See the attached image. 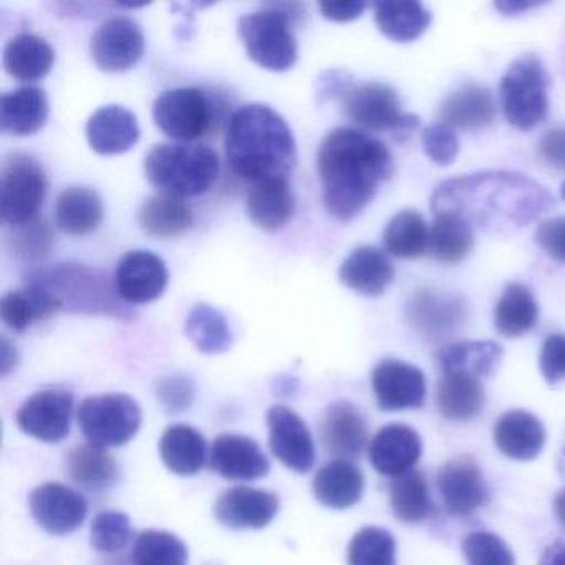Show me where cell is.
Instances as JSON below:
<instances>
[{"label":"cell","instance_id":"obj_53","mask_svg":"<svg viewBox=\"0 0 565 565\" xmlns=\"http://www.w3.org/2000/svg\"><path fill=\"white\" fill-rule=\"evenodd\" d=\"M535 243L557 263L565 264V216L542 221L535 231Z\"/></svg>","mask_w":565,"mask_h":565},{"label":"cell","instance_id":"obj_43","mask_svg":"<svg viewBox=\"0 0 565 565\" xmlns=\"http://www.w3.org/2000/svg\"><path fill=\"white\" fill-rule=\"evenodd\" d=\"M390 505L393 514L405 524H419L433 512L428 481L419 471H409L390 484Z\"/></svg>","mask_w":565,"mask_h":565},{"label":"cell","instance_id":"obj_46","mask_svg":"<svg viewBox=\"0 0 565 565\" xmlns=\"http://www.w3.org/2000/svg\"><path fill=\"white\" fill-rule=\"evenodd\" d=\"M349 565H396V541L382 527H363L353 535L347 552Z\"/></svg>","mask_w":565,"mask_h":565},{"label":"cell","instance_id":"obj_48","mask_svg":"<svg viewBox=\"0 0 565 565\" xmlns=\"http://www.w3.org/2000/svg\"><path fill=\"white\" fill-rule=\"evenodd\" d=\"M8 244L14 256L21 257V259L38 260L51 254L52 247H54V234L44 220L34 217L28 223L12 226Z\"/></svg>","mask_w":565,"mask_h":565},{"label":"cell","instance_id":"obj_24","mask_svg":"<svg viewBox=\"0 0 565 565\" xmlns=\"http://www.w3.org/2000/svg\"><path fill=\"white\" fill-rule=\"evenodd\" d=\"M85 131L92 150L104 157L127 153L140 140L137 117L120 105L98 108L88 118Z\"/></svg>","mask_w":565,"mask_h":565},{"label":"cell","instance_id":"obj_19","mask_svg":"<svg viewBox=\"0 0 565 565\" xmlns=\"http://www.w3.org/2000/svg\"><path fill=\"white\" fill-rule=\"evenodd\" d=\"M406 320L422 335L446 339L465 326L468 303L459 296H441L433 290H419L406 303Z\"/></svg>","mask_w":565,"mask_h":565},{"label":"cell","instance_id":"obj_28","mask_svg":"<svg viewBox=\"0 0 565 565\" xmlns=\"http://www.w3.org/2000/svg\"><path fill=\"white\" fill-rule=\"evenodd\" d=\"M441 124L466 131L491 127L495 118L494 98L481 84H465L449 94L439 107Z\"/></svg>","mask_w":565,"mask_h":565},{"label":"cell","instance_id":"obj_5","mask_svg":"<svg viewBox=\"0 0 565 565\" xmlns=\"http://www.w3.org/2000/svg\"><path fill=\"white\" fill-rule=\"evenodd\" d=\"M145 174L158 193L186 200L216 183L220 158L206 145H157L145 158Z\"/></svg>","mask_w":565,"mask_h":565},{"label":"cell","instance_id":"obj_56","mask_svg":"<svg viewBox=\"0 0 565 565\" xmlns=\"http://www.w3.org/2000/svg\"><path fill=\"white\" fill-rule=\"evenodd\" d=\"M365 2H320L319 9L323 18L332 22H352L365 12Z\"/></svg>","mask_w":565,"mask_h":565},{"label":"cell","instance_id":"obj_37","mask_svg":"<svg viewBox=\"0 0 565 565\" xmlns=\"http://www.w3.org/2000/svg\"><path fill=\"white\" fill-rule=\"evenodd\" d=\"M68 475L88 491H105L117 482L120 468L107 448L78 445L65 456Z\"/></svg>","mask_w":565,"mask_h":565},{"label":"cell","instance_id":"obj_7","mask_svg":"<svg viewBox=\"0 0 565 565\" xmlns=\"http://www.w3.org/2000/svg\"><path fill=\"white\" fill-rule=\"evenodd\" d=\"M292 19L274 4H264L253 14L243 15L237 32L250 61L270 72H286L296 65L297 41Z\"/></svg>","mask_w":565,"mask_h":565},{"label":"cell","instance_id":"obj_41","mask_svg":"<svg viewBox=\"0 0 565 565\" xmlns=\"http://www.w3.org/2000/svg\"><path fill=\"white\" fill-rule=\"evenodd\" d=\"M475 247V230L458 214H435L429 230L428 249L443 264H458L469 256Z\"/></svg>","mask_w":565,"mask_h":565},{"label":"cell","instance_id":"obj_49","mask_svg":"<svg viewBox=\"0 0 565 565\" xmlns=\"http://www.w3.org/2000/svg\"><path fill=\"white\" fill-rule=\"evenodd\" d=\"M468 565H515L514 554L499 535L478 531L462 541Z\"/></svg>","mask_w":565,"mask_h":565},{"label":"cell","instance_id":"obj_38","mask_svg":"<svg viewBox=\"0 0 565 565\" xmlns=\"http://www.w3.org/2000/svg\"><path fill=\"white\" fill-rule=\"evenodd\" d=\"M539 322V306L534 292L524 284L505 286L494 309V327L499 335L518 339Z\"/></svg>","mask_w":565,"mask_h":565},{"label":"cell","instance_id":"obj_61","mask_svg":"<svg viewBox=\"0 0 565 565\" xmlns=\"http://www.w3.org/2000/svg\"><path fill=\"white\" fill-rule=\"evenodd\" d=\"M554 514L558 524H561V527L565 531V489L557 492V495L554 498Z\"/></svg>","mask_w":565,"mask_h":565},{"label":"cell","instance_id":"obj_1","mask_svg":"<svg viewBox=\"0 0 565 565\" xmlns=\"http://www.w3.org/2000/svg\"><path fill=\"white\" fill-rule=\"evenodd\" d=\"M555 206L544 186L514 171H482L436 188L433 213H452L489 233L521 230Z\"/></svg>","mask_w":565,"mask_h":565},{"label":"cell","instance_id":"obj_45","mask_svg":"<svg viewBox=\"0 0 565 565\" xmlns=\"http://www.w3.org/2000/svg\"><path fill=\"white\" fill-rule=\"evenodd\" d=\"M135 565H188V547L178 535L167 531L141 532L135 541Z\"/></svg>","mask_w":565,"mask_h":565},{"label":"cell","instance_id":"obj_42","mask_svg":"<svg viewBox=\"0 0 565 565\" xmlns=\"http://www.w3.org/2000/svg\"><path fill=\"white\" fill-rule=\"evenodd\" d=\"M184 332L196 350L206 355L227 352L234 342L227 317L207 303H198L191 309L184 323Z\"/></svg>","mask_w":565,"mask_h":565},{"label":"cell","instance_id":"obj_33","mask_svg":"<svg viewBox=\"0 0 565 565\" xmlns=\"http://www.w3.org/2000/svg\"><path fill=\"white\" fill-rule=\"evenodd\" d=\"M160 456L168 471L178 476L198 475L210 459L206 439L190 425H173L163 433Z\"/></svg>","mask_w":565,"mask_h":565},{"label":"cell","instance_id":"obj_21","mask_svg":"<svg viewBox=\"0 0 565 565\" xmlns=\"http://www.w3.org/2000/svg\"><path fill=\"white\" fill-rule=\"evenodd\" d=\"M279 514V498L264 489L236 486L227 489L214 504L220 524L230 529H264Z\"/></svg>","mask_w":565,"mask_h":565},{"label":"cell","instance_id":"obj_27","mask_svg":"<svg viewBox=\"0 0 565 565\" xmlns=\"http://www.w3.org/2000/svg\"><path fill=\"white\" fill-rule=\"evenodd\" d=\"M495 446L514 461H532L545 445V429L541 419L524 409H512L495 422Z\"/></svg>","mask_w":565,"mask_h":565},{"label":"cell","instance_id":"obj_34","mask_svg":"<svg viewBox=\"0 0 565 565\" xmlns=\"http://www.w3.org/2000/svg\"><path fill=\"white\" fill-rule=\"evenodd\" d=\"M373 15L380 32L390 41L406 44L425 34L433 15L422 2L383 0L373 4Z\"/></svg>","mask_w":565,"mask_h":565},{"label":"cell","instance_id":"obj_14","mask_svg":"<svg viewBox=\"0 0 565 565\" xmlns=\"http://www.w3.org/2000/svg\"><path fill=\"white\" fill-rule=\"evenodd\" d=\"M372 386L376 405L383 412L422 408L428 392L425 373L396 359L382 360L373 369Z\"/></svg>","mask_w":565,"mask_h":565},{"label":"cell","instance_id":"obj_30","mask_svg":"<svg viewBox=\"0 0 565 565\" xmlns=\"http://www.w3.org/2000/svg\"><path fill=\"white\" fill-rule=\"evenodd\" d=\"M313 495L320 504L335 511L353 508L365 491L362 469L352 461L335 459L313 476Z\"/></svg>","mask_w":565,"mask_h":565},{"label":"cell","instance_id":"obj_62","mask_svg":"<svg viewBox=\"0 0 565 565\" xmlns=\"http://www.w3.org/2000/svg\"><path fill=\"white\" fill-rule=\"evenodd\" d=\"M561 196H562V200L565 201V181H564V183H562V186H561Z\"/></svg>","mask_w":565,"mask_h":565},{"label":"cell","instance_id":"obj_51","mask_svg":"<svg viewBox=\"0 0 565 565\" xmlns=\"http://www.w3.org/2000/svg\"><path fill=\"white\" fill-rule=\"evenodd\" d=\"M422 145L426 157L439 167L455 163L458 157L459 141L451 127L445 124H433L422 131Z\"/></svg>","mask_w":565,"mask_h":565},{"label":"cell","instance_id":"obj_52","mask_svg":"<svg viewBox=\"0 0 565 565\" xmlns=\"http://www.w3.org/2000/svg\"><path fill=\"white\" fill-rule=\"evenodd\" d=\"M539 365L548 385H555L565 380V335L554 333L545 339Z\"/></svg>","mask_w":565,"mask_h":565},{"label":"cell","instance_id":"obj_26","mask_svg":"<svg viewBox=\"0 0 565 565\" xmlns=\"http://www.w3.org/2000/svg\"><path fill=\"white\" fill-rule=\"evenodd\" d=\"M343 286L365 297H379L395 277L390 257L379 247L362 246L352 250L339 270Z\"/></svg>","mask_w":565,"mask_h":565},{"label":"cell","instance_id":"obj_29","mask_svg":"<svg viewBox=\"0 0 565 565\" xmlns=\"http://www.w3.org/2000/svg\"><path fill=\"white\" fill-rule=\"evenodd\" d=\"M486 405L481 379L465 373L441 372L436 383V406L448 422H471Z\"/></svg>","mask_w":565,"mask_h":565},{"label":"cell","instance_id":"obj_20","mask_svg":"<svg viewBox=\"0 0 565 565\" xmlns=\"http://www.w3.org/2000/svg\"><path fill=\"white\" fill-rule=\"evenodd\" d=\"M320 439L337 459H359L369 445V423L362 409L350 402L332 403L320 422Z\"/></svg>","mask_w":565,"mask_h":565},{"label":"cell","instance_id":"obj_11","mask_svg":"<svg viewBox=\"0 0 565 565\" xmlns=\"http://www.w3.org/2000/svg\"><path fill=\"white\" fill-rule=\"evenodd\" d=\"M214 105L216 102L200 88H171L154 100V125L173 140H198L216 118Z\"/></svg>","mask_w":565,"mask_h":565},{"label":"cell","instance_id":"obj_4","mask_svg":"<svg viewBox=\"0 0 565 565\" xmlns=\"http://www.w3.org/2000/svg\"><path fill=\"white\" fill-rule=\"evenodd\" d=\"M25 277L28 284L47 290L65 312L134 319V312L118 294L117 284L111 282L107 274L85 264H55L31 270Z\"/></svg>","mask_w":565,"mask_h":565},{"label":"cell","instance_id":"obj_12","mask_svg":"<svg viewBox=\"0 0 565 565\" xmlns=\"http://www.w3.org/2000/svg\"><path fill=\"white\" fill-rule=\"evenodd\" d=\"M436 484L446 512L452 518H469L491 499L488 481L472 456H458L445 462Z\"/></svg>","mask_w":565,"mask_h":565},{"label":"cell","instance_id":"obj_32","mask_svg":"<svg viewBox=\"0 0 565 565\" xmlns=\"http://www.w3.org/2000/svg\"><path fill=\"white\" fill-rule=\"evenodd\" d=\"M104 200L97 190L72 186L62 191L55 204V223L68 236H88L104 220Z\"/></svg>","mask_w":565,"mask_h":565},{"label":"cell","instance_id":"obj_17","mask_svg":"<svg viewBox=\"0 0 565 565\" xmlns=\"http://www.w3.org/2000/svg\"><path fill=\"white\" fill-rule=\"evenodd\" d=\"M143 31L128 18H114L105 22L90 41V55L95 65L108 74L135 67L143 57Z\"/></svg>","mask_w":565,"mask_h":565},{"label":"cell","instance_id":"obj_22","mask_svg":"<svg viewBox=\"0 0 565 565\" xmlns=\"http://www.w3.org/2000/svg\"><path fill=\"white\" fill-rule=\"evenodd\" d=\"M210 466L227 481H257L270 471L266 452L244 435L217 436L211 446Z\"/></svg>","mask_w":565,"mask_h":565},{"label":"cell","instance_id":"obj_2","mask_svg":"<svg viewBox=\"0 0 565 565\" xmlns=\"http://www.w3.org/2000/svg\"><path fill=\"white\" fill-rule=\"evenodd\" d=\"M317 171L327 211L347 223L359 216L372 203L380 184L390 180L393 160L388 148L372 135L340 127L320 143Z\"/></svg>","mask_w":565,"mask_h":565},{"label":"cell","instance_id":"obj_47","mask_svg":"<svg viewBox=\"0 0 565 565\" xmlns=\"http://www.w3.org/2000/svg\"><path fill=\"white\" fill-rule=\"evenodd\" d=\"M131 539V521L125 512L104 511L95 515L90 527V544L102 554H115L127 547Z\"/></svg>","mask_w":565,"mask_h":565},{"label":"cell","instance_id":"obj_16","mask_svg":"<svg viewBox=\"0 0 565 565\" xmlns=\"http://www.w3.org/2000/svg\"><path fill=\"white\" fill-rule=\"evenodd\" d=\"M269 446L274 456L290 471L303 472L316 462V443L303 419L294 409L276 405L267 412Z\"/></svg>","mask_w":565,"mask_h":565},{"label":"cell","instance_id":"obj_18","mask_svg":"<svg viewBox=\"0 0 565 565\" xmlns=\"http://www.w3.org/2000/svg\"><path fill=\"white\" fill-rule=\"evenodd\" d=\"M167 264L150 250H130L118 263L115 284L125 303L143 306L163 296L168 287Z\"/></svg>","mask_w":565,"mask_h":565},{"label":"cell","instance_id":"obj_13","mask_svg":"<svg viewBox=\"0 0 565 565\" xmlns=\"http://www.w3.org/2000/svg\"><path fill=\"white\" fill-rule=\"evenodd\" d=\"M74 393L64 388L39 390L19 408V428L44 443H58L71 433Z\"/></svg>","mask_w":565,"mask_h":565},{"label":"cell","instance_id":"obj_50","mask_svg":"<svg viewBox=\"0 0 565 565\" xmlns=\"http://www.w3.org/2000/svg\"><path fill=\"white\" fill-rule=\"evenodd\" d=\"M154 395L168 413H183L196 398V383L184 373L161 376L154 383Z\"/></svg>","mask_w":565,"mask_h":565},{"label":"cell","instance_id":"obj_9","mask_svg":"<svg viewBox=\"0 0 565 565\" xmlns=\"http://www.w3.org/2000/svg\"><path fill=\"white\" fill-rule=\"evenodd\" d=\"M77 416L88 443L107 449L131 441L143 422L140 405L127 393L88 396Z\"/></svg>","mask_w":565,"mask_h":565},{"label":"cell","instance_id":"obj_35","mask_svg":"<svg viewBox=\"0 0 565 565\" xmlns=\"http://www.w3.org/2000/svg\"><path fill=\"white\" fill-rule=\"evenodd\" d=\"M6 72L21 82H38L52 71L55 52L45 39L35 34H19L4 49Z\"/></svg>","mask_w":565,"mask_h":565},{"label":"cell","instance_id":"obj_3","mask_svg":"<svg viewBox=\"0 0 565 565\" xmlns=\"http://www.w3.org/2000/svg\"><path fill=\"white\" fill-rule=\"evenodd\" d=\"M227 163L244 180L287 178L296 163V138L287 121L269 105H243L227 121Z\"/></svg>","mask_w":565,"mask_h":565},{"label":"cell","instance_id":"obj_57","mask_svg":"<svg viewBox=\"0 0 565 565\" xmlns=\"http://www.w3.org/2000/svg\"><path fill=\"white\" fill-rule=\"evenodd\" d=\"M19 365V352L14 343L9 342L8 339L0 340V375L2 379L14 372Z\"/></svg>","mask_w":565,"mask_h":565},{"label":"cell","instance_id":"obj_39","mask_svg":"<svg viewBox=\"0 0 565 565\" xmlns=\"http://www.w3.org/2000/svg\"><path fill=\"white\" fill-rule=\"evenodd\" d=\"M504 350L492 340H472L458 342L439 350L438 363L441 372L465 373V375H492L501 363Z\"/></svg>","mask_w":565,"mask_h":565},{"label":"cell","instance_id":"obj_15","mask_svg":"<svg viewBox=\"0 0 565 565\" xmlns=\"http://www.w3.org/2000/svg\"><path fill=\"white\" fill-rule=\"evenodd\" d=\"M29 509L35 522L52 535L72 534L88 514L87 499L62 482L35 488L29 495Z\"/></svg>","mask_w":565,"mask_h":565},{"label":"cell","instance_id":"obj_44","mask_svg":"<svg viewBox=\"0 0 565 565\" xmlns=\"http://www.w3.org/2000/svg\"><path fill=\"white\" fill-rule=\"evenodd\" d=\"M383 244L392 256L399 259L422 257L428 249V224L416 211H402L386 224L383 231Z\"/></svg>","mask_w":565,"mask_h":565},{"label":"cell","instance_id":"obj_55","mask_svg":"<svg viewBox=\"0 0 565 565\" xmlns=\"http://www.w3.org/2000/svg\"><path fill=\"white\" fill-rule=\"evenodd\" d=\"M352 85L353 77L349 72L342 71V68L326 72V74L320 75L319 82H317V98H319L320 104H326L332 98H342Z\"/></svg>","mask_w":565,"mask_h":565},{"label":"cell","instance_id":"obj_25","mask_svg":"<svg viewBox=\"0 0 565 565\" xmlns=\"http://www.w3.org/2000/svg\"><path fill=\"white\" fill-rule=\"evenodd\" d=\"M294 210L296 198L287 178L257 181L247 193V216L264 233L282 230L294 216Z\"/></svg>","mask_w":565,"mask_h":565},{"label":"cell","instance_id":"obj_23","mask_svg":"<svg viewBox=\"0 0 565 565\" xmlns=\"http://www.w3.org/2000/svg\"><path fill=\"white\" fill-rule=\"evenodd\" d=\"M422 449V438L415 429L393 423L383 426L370 443V462L379 475L395 479L413 471Z\"/></svg>","mask_w":565,"mask_h":565},{"label":"cell","instance_id":"obj_10","mask_svg":"<svg viewBox=\"0 0 565 565\" xmlns=\"http://www.w3.org/2000/svg\"><path fill=\"white\" fill-rule=\"evenodd\" d=\"M47 193L44 168L29 154L15 153L2 164L0 174V216L11 226L38 217Z\"/></svg>","mask_w":565,"mask_h":565},{"label":"cell","instance_id":"obj_8","mask_svg":"<svg viewBox=\"0 0 565 565\" xmlns=\"http://www.w3.org/2000/svg\"><path fill=\"white\" fill-rule=\"evenodd\" d=\"M347 117L360 127L388 131L396 141H405L418 130L419 118L402 110L395 88L382 82L353 84L342 97Z\"/></svg>","mask_w":565,"mask_h":565},{"label":"cell","instance_id":"obj_36","mask_svg":"<svg viewBox=\"0 0 565 565\" xmlns=\"http://www.w3.org/2000/svg\"><path fill=\"white\" fill-rule=\"evenodd\" d=\"M57 312H61L57 300L35 284L12 290L0 300V316L6 326L15 332H24Z\"/></svg>","mask_w":565,"mask_h":565},{"label":"cell","instance_id":"obj_54","mask_svg":"<svg viewBox=\"0 0 565 565\" xmlns=\"http://www.w3.org/2000/svg\"><path fill=\"white\" fill-rule=\"evenodd\" d=\"M539 154L555 171H565V128H554L539 140Z\"/></svg>","mask_w":565,"mask_h":565},{"label":"cell","instance_id":"obj_58","mask_svg":"<svg viewBox=\"0 0 565 565\" xmlns=\"http://www.w3.org/2000/svg\"><path fill=\"white\" fill-rule=\"evenodd\" d=\"M542 2H535V0H501V2H495L494 8L502 15H518L539 8Z\"/></svg>","mask_w":565,"mask_h":565},{"label":"cell","instance_id":"obj_6","mask_svg":"<svg viewBox=\"0 0 565 565\" xmlns=\"http://www.w3.org/2000/svg\"><path fill=\"white\" fill-rule=\"evenodd\" d=\"M548 77L541 58L522 54L509 65L499 84V98L509 125L527 131L545 120L548 111Z\"/></svg>","mask_w":565,"mask_h":565},{"label":"cell","instance_id":"obj_60","mask_svg":"<svg viewBox=\"0 0 565 565\" xmlns=\"http://www.w3.org/2000/svg\"><path fill=\"white\" fill-rule=\"evenodd\" d=\"M297 386H299V383H297L296 379H290V376H280V379L276 380V386H274V390H276V393H280V395H292V393L296 392Z\"/></svg>","mask_w":565,"mask_h":565},{"label":"cell","instance_id":"obj_59","mask_svg":"<svg viewBox=\"0 0 565 565\" xmlns=\"http://www.w3.org/2000/svg\"><path fill=\"white\" fill-rule=\"evenodd\" d=\"M539 565H565V542H554L548 545Z\"/></svg>","mask_w":565,"mask_h":565},{"label":"cell","instance_id":"obj_40","mask_svg":"<svg viewBox=\"0 0 565 565\" xmlns=\"http://www.w3.org/2000/svg\"><path fill=\"white\" fill-rule=\"evenodd\" d=\"M138 223L148 236L171 239L186 234L194 226V216L184 200L158 194L145 201Z\"/></svg>","mask_w":565,"mask_h":565},{"label":"cell","instance_id":"obj_31","mask_svg":"<svg viewBox=\"0 0 565 565\" xmlns=\"http://www.w3.org/2000/svg\"><path fill=\"white\" fill-rule=\"evenodd\" d=\"M47 95L39 87H21L0 98V130L14 137H31L47 124Z\"/></svg>","mask_w":565,"mask_h":565}]
</instances>
